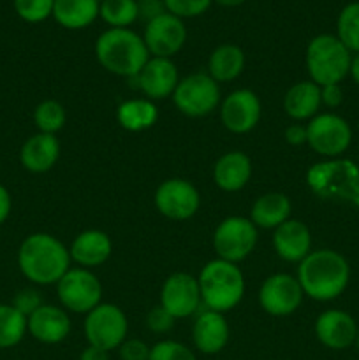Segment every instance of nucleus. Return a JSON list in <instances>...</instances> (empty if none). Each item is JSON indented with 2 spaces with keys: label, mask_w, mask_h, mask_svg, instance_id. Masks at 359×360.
Returning a JSON list of instances; mask_svg holds the SVG:
<instances>
[{
  "label": "nucleus",
  "mask_w": 359,
  "mask_h": 360,
  "mask_svg": "<svg viewBox=\"0 0 359 360\" xmlns=\"http://www.w3.org/2000/svg\"><path fill=\"white\" fill-rule=\"evenodd\" d=\"M16 259L21 274L39 287L58 283L73 262L69 248L48 232L27 236L18 248Z\"/></svg>",
  "instance_id": "f257e3e1"
},
{
  "label": "nucleus",
  "mask_w": 359,
  "mask_h": 360,
  "mask_svg": "<svg viewBox=\"0 0 359 360\" xmlns=\"http://www.w3.org/2000/svg\"><path fill=\"white\" fill-rule=\"evenodd\" d=\"M298 281L306 297L329 302L340 297L351 281V266L340 252L312 250L298 266Z\"/></svg>",
  "instance_id": "f03ea898"
},
{
  "label": "nucleus",
  "mask_w": 359,
  "mask_h": 360,
  "mask_svg": "<svg viewBox=\"0 0 359 360\" xmlns=\"http://www.w3.org/2000/svg\"><path fill=\"white\" fill-rule=\"evenodd\" d=\"M95 56L108 72L134 77L150 60L143 35L132 28H108L95 41Z\"/></svg>",
  "instance_id": "7ed1b4c3"
},
{
  "label": "nucleus",
  "mask_w": 359,
  "mask_h": 360,
  "mask_svg": "<svg viewBox=\"0 0 359 360\" xmlns=\"http://www.w3.org/2000/svg\"><path fill=\"white\" fill-rule=\"evenodd\" d=\"M310 192L324 200L359 207V164L351 158H324L306 171Z\"/></svg>",
  "instance_id": "20e7f679"
},
{
  "label": "nucleus",
  "mask_w": 359,
  "mask_h": 360,
  "mask_svg": "<svg viewBox=\"0 0 359 360\" xmlns=\"http://www.w3.org/2000/svg\"><path fill=\"white\" fill-rule=\"evenodd\" d=\"M197 283L204 308L218 313L231 311L245 295V276L238 264L227 260L213 259L204 264Z\"/></svg>",
  "instance_id": "39448f33"
},
{
  "label": "nucleus",
  "mask_w": 359,
  "mask_h": 360,
  "mask_svg": "<svg viewBox=\"0 0 359 360\" xmlns=\"http://www.w3.org/2000/svg\"><path fill=\"white\" fill-rule=\"evenodd\" d=\"M352 53L333 34L315 35L306 46L305 63L310 81L319 86L340 84L348 76Z\"/></svg>",
  "instance_id": "423d86ee"
},
{
  "label": "nucleus",
  "mask_w": 359,
  "mask_h": 360,
  "mask_svg": "<svg viewBox=\"0 0 359 360\" xmlns=\"http://www.w3.org/2000/svg\"><path fill=\"white\" fill-rule=\"evenodd\" d=\"M171 98L182 115L203 118L220 108V84L208 72H194L180 79Z\"/></svg>",
  "instance_id": "0eeeda50"
},
{
  "label": "nucleus",
  "mask_w": 359,
  "mask_h": 360,
  "mask_svg": "<svg viewBox=\"0 0 359 360\" xmlns=\"http://www.w3.org/2000/svg\"><path fill=\"white\" fill-rule=\"evenodd\" d=\"M83 329L88 345L111 352L118 350L120 345L127 340L129 320L122 308L113 302H101L84 315Z\"/></svg>",
  "instance_id": "6e6552de"
},
{
  "label": "nucleus",
  "mask_w": 359,
  "mask_h": 360,
  "mask_svg": "<svg viewBox=\"0 0 359 360\" xmlns=\"http://www.w3.org/2000/svg\"><path fill=\"white\" fill-rule=\"evenodd\" d=\"M56 295L65 311L87 315L102 302V285L90 269L70 267L56 283Z\"/></svg>",
  "instance_id": "1a4fd4ad"
},
{
  "label": "nucleus",
  "mask_w": 359,
  "mask_h": 360,
  "mask_svg": "<svg viewBox=\"0 0 359 360\" xmlns=\"http://www.w3.org/2000/svg\"><path fill=\"white\" fill-rule=\"evenodd\" d=\"M352 143V129L334 112H319L306 125V144L322 158H338Z\"/></svg>",
  "instance_id": "9d476101"
},
{
  "label": "nucleus",
  "mask_w": 359,
  "mask_h": 360,
  "mask_svg": "<svg viewBox=\"0 0 359 360\" xmlns=\"http://www.w3.org/2000/svg\"><path fill=\"white\" fill-rule=\"evenodd\" d=\"M259 232L246 217H227L213 232V250L217 259L238 264L253 252Z\"/></svg>",
  "instance_id": "9b49d317"
},
{
  "label": "nucleus",
  "mask_w": 359,
  "mask_h": 360,
  "mask_svg": "<svg viewBox=\"0 0 359 360\" xmlns=\"http://www.w3.org/2000/svg\"><path fill=\"white\" fill-rule=\"evenodd\" d=\"M155 207L162 217L175 221L192 218L199 211V190L183 178H171L157 186L153 195Z\"/></svg>",
  "instance_id": "f8f14e48"
},
{
  "label": "nucleus",
  "mask_w": 359,
  "mask_h": 360,
  "mask_svg": "<svg viewBox=\"0 0 359 360\" xmlns=\"http://www.w3.org/2000/svg\"><path fill=\"white\" fill-rule=\"evenodd\" d=\"M259 306L271 316H289L301 306L305 292L298 278L287 273H275L259 288Z\"/></svg>",
  "instance_id": "ddd939ff"
},
{
  "label": "nucleus",
  "mask_w": 359,
  "mask_h": 360,
  "mask_svg": "<svg viewBox=\"0 0 359 360\" xmlns=\"http://www.w3.org/2000/svg\"><path fill=\"white\" fill-rule=\"evenodd\" d=\"M143 41L150 56L172 58L185 46L187 27L182 18L165 11L153 20L146 21Z\"/></svg>",
  "instance_id": "4468645a"
},
{
  "label": "nucleus",
  "mask_w": 359,
  "mask_h": 360,
  "mask_svg": "<svg viewBox=\"0 0 359 360\" xmlns=\"http://www.w3.org/2000/svg\"><path fill=\"white\" fill-rule=\"evenodd\" d=\"M220 122L229 132L248 134L259 125L263 116V104L256 91L248 88H239L231 91L220 102Z\"/></svg>",
  "instance_id": "2eb2a0df"
},
{
  "label": "nucleus",
  "mask_w": 359,
  "mask_h": 360,
  "mask_svg": "<svg viewBox=\"0 0 359 360\" xmlns=\"http://www.w3.org/2000/svg\"><path fill=\"white\" fill-rule=\"evenodd\" d=\"M158 304L176 320L196 316L199 313V306L203 304L197 278L189 273L169 274L162 283Z\"/></svg>",
  "instance_id": "dca6fc26"
},
{
  "label": "nucleus",
  "mask_w": 359,
  "mask_h": 360,
  "mask_svg": "<svg viewBox=\"0 0 359 360\" xmlns=\"http://www.w3.org/2000/svg\"><path fill=\"white\" fill-rule=\"evenodd\" d=\"M130 79L137 81V88L144 95V98L155 102L171 97L182 77L176 69V63L171 58L150 56L141 72Z\"/></svg>",
  "instance_id": "f3484780"
},
{
  "label": "nucleus",
  "mask_w": 359,
  "mask_h": 360,
  "mask_svg": "<svg viewBox=\"0 0 359 360\" xmlns=\"http://www.w3.org/2000/svg\"><path fill=\"white\" fill-rule=\"evenodd\" d=\"M358 329L355 320L341 309H326L317 316L313 323L317 341L322 347L336 352L354 347Z\"/></svg>",
  "instance_id": "a211bd4d"
},
{
  "label": "nucleus",
  "mask_w": 359,
  "mask_h": 360,
  "mask_svg": "<svg viewBox=\"0 0 359 360\" xmlns=\"http://www.w3.org/2000/svg\"><path fill=\"white\" fill-rule=\"evenodd\" d=\"M231 329L224 313L206 309L199 311L192 323V343L204 355H217L227 347Z\"/></svg>",
  "instance_id": "6ab92c4d"
},
{
  "label": "nucleus",
  "mask_w": 359,
  "mask_h": 360,
  "mask_svg": "<svg viewBox=\"0 0 359 360\" xmlns=\"http://www.w3.org/2000/svg\"><path fill=\"white\" fill-rule=\"evenodd\" d=\"M73 323L69 311L60 306L42 304L27 319V333L44 345H58L69 338Z\"/></svg>",
  "instance_id": "aec40b11"
},
{
  "label": "nucleus",
  "mask_w": 359,
  "mask_h": 360,
  "mask_svg": "<svg viewBox=\"0 0 359 360\" xmlns=\"http://www.w3.org/2000/svg\"><path fill=\"white\" fill-rule=\"evenodd\" d=\"M271 245L282 260L299 264L312 252V232L301 220L289 218L273 231Z\"/></svg>",
  "instance_id": "412c9836"
},
{
  "label": "nucleus",
  "mask_w": 359,
  "mask_h": 360,
  "mask_svg": "<svg viewBox=\"0 0 359 360\" xmlns=\"http://www.w3.org/2000/svg\"><path fill=\"white\" fill-rule=\"evenodd\" d=\"M60 141L53 134L37 132L28 137L20 150V162L25 171L44 174L56 165L60 158Z\"/></svg>",
  "instance_id": "4be33fe9"
},
{
  "label": "nucleus",
  "mask_w": 359,
  "mask_h": 360,
  "mask_svg": "<svg viewBox=\"0 0 359 360\" xmlns=\"http://www.w3.org/2000/svg\"><path fill=\"white\" fill-rule=\"evenodd\" d=\"M70 260L76 262L84 269H94V267L102 266L109 260L113 253V243L106 232L97 231V229H88V231L80 232L73 239L69 246Z\"/></svg>",
  "instance_id": "5701e85b"
},
{
  "label": "nucleus",
  "mask_w": 359,
  "mask_h": 360,
  "mask_svg": "<svg viewBox=\"0 0 359 360\" xmlns=\"http://www.w3.org/2000/svg\"><path fill=\"white\" fill-rule=\"evenodd\" d=\"M252 178V160L243 151H227L213 165V181L222 192H239Z\"/></svg>",
  "instance_id": "b1692460"
},
{
  "label": "nucleus",
  "mask_w": 359,
  "mask_h": 360,
  "mask_svg": "<svg viewBox=\"0 0 359 360\" xmlns=\"http://www.w3.org/2000/svg\"><path fill=\"white\" fill-rule=\"evenodd\" d=\"M292 202L285 193L267 192L257 197L250 210V220L257 229L275 231L291 218Z\"/></svg>",
  "instance_id": "393cba45"
},
{
  "label": "nucleus",
  "mask_w": 359,
  "mask_h": 360,
  "mask_svg": "<svg viewBox=\"0 0 359 360\" xmlns=\"http://www.w3.org/2000/svg\"><path fill=\"white\" fill-rule=\"evenodd\" d=\"M320 86L313 81H298L284 95V111L294 122H305L319 115Z\"/></svg>",
  "instance_id": "a878e982"
},
{
  "label": "nucleus",
  "mask_w": 359,
  "mask_h": 360,
  "mask_svg": "<svg viewBox=\"0 0 359 360\" xmlns=\"http://www.w3.org/2000/svg\"><path fill=\"white\" fill-rule=\"evenodd\" d=\"M101 0H55L53 20L67 30H83L99 18Z\"/></svg>",
  "instance_id": "bb28decb"
},
{
  "label": "nucleus",
  "mask_w": 359,
  "mask_h": 360,
  "mask_svg": "<svg viewBox=\"0 0 359 360\" xmlns=\"http://www.w3.org/2000/svg\"><path fill=\"white\" fill-rule=\"evenodd\" d=\"M245 53L239 46L225 42L211 51L208 60V74L220 83H231L241 76L245 69Z\"/></svg>",
  "instance_id": "cd10ccee"
},
{
  "label": "nucleus",
  "mask_w": 359,
  "mask_h": 360,
  "mask_svg": "<svg viewBox=\"0 0 359 360\" xmlns=\"http://www.w3.org/2000/svg\"><path fill=\"white\" fill-rule=\"evenodd\" d=\"M158 120V109L148 98H130L122 102L116 109V122L127 132H144L151 129Z\"/></svg>",
  "instance_id": "c85d7f7f"
},
{
  "label": "nucleus",
  "mask_w": 359,
  "mask_h": 360,
  "mask_svg": "<svg viewBox=\"0 0 359 360\" xmlns=\"http://www.w3.org/2000/svg\"><path fill=\"white\" fill-rule=\"evenodd\" d=\"M27 334V316L13 304H0V350L14 348Z\"/></svg>",
  "instance_id": "c756f323"
},
{
  "label": "nucleus",
  "mask_w": 359,
  "mask_h": 360,
  "mask_svg": "<svg viewBox=\"0 0 359 360\" xmlns=\"http://www.w3.org/2000/svg\"><path fill=\"white\" fill-rule=\"evenodd\" d=\"M99 18L109 28H129L139 18L137 0H101Z\"/></svg>",
  "instance_id": "7c9ffc66"
},
{
  "label": "nucleus",
  "mask_w": 359,
  "mask_h": 360,
  "mask_svg": "<svg viewBox=\"0 0 359 360\" xmlns=\"http://www.w3.org/2000/svg\"><path fill=\"white\" fill-rule=\"evenodd\" d=\"M67 122V111L58 101L55 98H46V101L39 102L34 109V123L37 127V132L42 134H53L63 129Z\"/></svg>",
  "instance_id": "2f4dec72"
},
{
  "label": "nucleus",
  "mask_w": 359,
  "mask_h": 360,
  "mask_svg": "<svg viewBox=\"0 0 359 360\" xmlns=\"http://www.w3.org/2000/svg\"><path fill=\"white\" fill-rule=\"evenodd\" d=\"M336 37L352 53H359V2H351L340 11L336 20Z\"/></svg>",
  "instance_id": "473e14b6"
},
{
  "label": "nucleus",
  "mask_w": 359,
  "mask_h": 360,
  "mask_svg": "<svg viewBox=\"0 0 359 360\" xmlns=\"http://www.w3.org/2000/svg\"><path fill=\"white\" fill-rule=\"evenodd\" d=\"M55 0H14V11L27 23H42L53 16Z\"/></svg>",
  "instance_id": "72a5a7b5"
},
{
  "label": "nucleus",
  "mask_w": 359,
  "mask_h": 360,
  "mask_svg": "<svg viewBox=\"0 0 359 360\" xmlns=\"http://www.w3.org/2000/svg\"><path fill=\"white\" fill-rule=\"evenodd\" d=\"M148 360H197V357L187 345L175 340H162L151 347Z\"/></svg>",
  "instance_id": "f704fd0d"
},
{
  "label": "nucleus",
  "mask_w": 359,
  "mask_h": 360,
  "mask_svg": "<svg viewBox=\"0 0 359 360\" xmlns=\"http://www.w3.org/2000/svg\"><path fill=\"white\" fill-rule=\"evenodd\" d=\"M213 0H164L165 11L175 16L182 18H197L206 13Z\"/></svg>",
  "instance_id": "c9c22d12"
},
{
  "label": "nucleus",
  "mask_w": 359,
  "mask_h": 360,
  "mask_svg": "<svg viewBox=\"0 0 359 360\" xmlns=\"http://www.w3.org/2000/svg\"><path fill=\"white\" fill-rule=\"evenodd\" d=\"M176 319L165 311L160 304L151 308L146 315V329L153 334H168L175 327Z\"/></svg>",
  "instance_id": "e433bc0d"
},
{
  "label": "nucleus",
  "mask_w": 359,
  "mask_h": 360,
  "mask_svg": "<svg viewBox=\"0 0 359 360\" xmlns=\"http://www.w3.org/2000/svg\"><path fill=\"white\" fill-rule=\"evenodd\" d=\"M11 304H13L21 315H25L28 319V316H30L35 309L41 308L44 302H42V297L39 295L37 290H34V288H23V290H20L14 295Z\"/></svg>",
  "instance_id": "4c0bfd02"
},
{
  "label": "nucleus",
  "mask_w": 359,
  "mask_h": 360,
  "mask_svg": "<svg viewBox=\"0 0 359 360\" xmlns=\"http://www.w3.org/2000/svg\"><path fill=\"white\" fill-rule=\"evenodd\" d=\"M151 347H148L143 340H129L127 338L118 347L120 360H148Z\"/></svg>",
  "instance_id": "58836bf2"
},
{
  "label": "nucleus",
  "mask_w": 359,
  "mask_h": 360,
  "mask_svg": "<svg viewBox=\"0 0 359 360\" xmlns=\"http://www.w3.org/2000/svg\"><path fill=\"white\" fill-rule=\"evenodd\" d=\"M320 102L322 105L329 109L340 108L341 102H344V90H341L340 84H326V86H320Z\"/></svg>",
  "instance_id": "ea45409f"
},
{
  "label": "nucleus",
  "mask_w": 359,
  "mask_h": 360,
  "mask_svg": "<svg viewBox=\"0 0 359 360\" xmlns=\"http://www.w3.org/2000/svg\"><path fill=\"white\" fill-rule=\"evenodd\" d=\"M137 9H139V18L146 21L165 13L164 0H137Z\"/></svg>",
  "instance_id": "a19ab883"
},
{
  "label": "nucleus",
  "mask_w": 359,
  "mask_h": 360,
  "mask_svg": "<svg viewBox=\"0 0 359 360\" xmlns=\"http://www.w3.org/2000/svg\"><path fill=\"white\" fill-rule=\"evenodd\" d=\"M284 139L291 146H303V144H306V125H301V123L289 125L284 132Z\"/></svg>",
  "instance_id": "79ce46f5"
},
{
  "label": "nucleus",
  "mask_w": 359,
  "mask_h": 360,
  "mask_svg": "<svg viewBox=\"0 0 359 360\" xmlns=\"http://www.w3.org/2000/svg\"><path fill=\"white\" fill-rule=\"evenodd\" d=\"M11 210H13V199H11V193L9 190L0 183V225L6 224V220L11 214Z\"/></svg>",
  "instance_id": "37998d69"
},
{
  "label": "nucleus",
  "mask_w": 359,
  "mask_h": 360,
  "mask_svg": "<svg viewBox=\"0 0 359 360\" xmlns=\"http://www.w3.org/2000/svg\"><path fill=\"white\" fill-rule=\"evenodd\" d=\"M80 360H109V352L88 345L80 354Z\"/></svg>",
  "instance_id": "c03bdc74"
},
{
  "label": "nucleus",
  "mask_w": 359,
  "mask_h": 360,
  "mask_svg": "<svg viewBox=\"0 0 359 360\" xmlns=\"http://www.w3.org/2000/svg\"><path fill=\"white\" fill-rule=\"evenodd\" d=\"M348 76L354 79V83L359 86V53L358 55H352V62H351V70H348Z\"/></svg>",
  "instance_id": "a18cd8bd"
},
{
  "label": "nucleus",
  "mask_w": 359,
  "mask_h": 360,
  "mask_svg": "<svg viewBox=\"0 0 359 360\" xmlns=\"http://www.w3.org/2000/svg\"><path fill=\"white\" fill-rule=\"evenodd\" d=\"M213 2H217L218 6H224V7H238L241 6V4H245L246 0H213Z\"/></svg>",
  "instance_id": "49530a36"
},
{
  "label": "nucleus",
  "mask_w": 359,
  "mask_h": 360,
  "mask_svg": "<svg viewBox=\"0 0 359 360\" xmlns=\"http://www.w3.org/2000/svg\"><path fill=\"white\" fill-rule=\"evenodd\" d=\"M354 347H355V350H358V354H359V329H358V334H355V341H354Z\"/></svg>",
  "instance_id": "de8ad7c7"
},
{
  "label": "nucleus",
  "mask_w": 359,
  "mask_h": 360,
  "mask_svg": "<svg viewBox=\"0 0 359 360\" xmlns=\"http://www.w3.org/2000/svg\"><path fill=\"white\" fill-rule=\"evenodd\" d=\"M358 153H359V143H358Z\"/></svg>",
  "instance_id": "09e8293b"
}]
</instances>
